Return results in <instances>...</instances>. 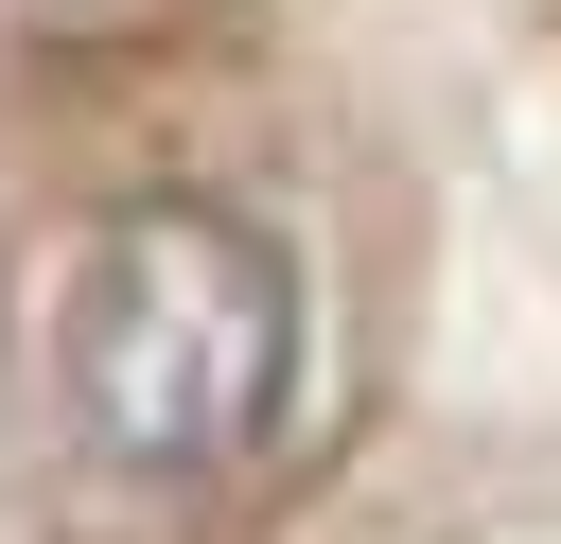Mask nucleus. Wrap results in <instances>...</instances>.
Masks as SVG:
<instances>
[{
    "mask_svg": "<svg viewBox=\"0 0 561 544\" xmlns=\"http://www.w3.org/2000/svg\"><path fill=\"white\" fill-rule=\"evenodd\" d=\"M53 404L105 474L210 491L298 404V263L210 193H123L53 263Z\"/></svg>",
    "mask_w": 561,
    "mask_h": 544,
    "instance_id": "nucleus-1",
    "label": "nucleus"
}]
</instances>
